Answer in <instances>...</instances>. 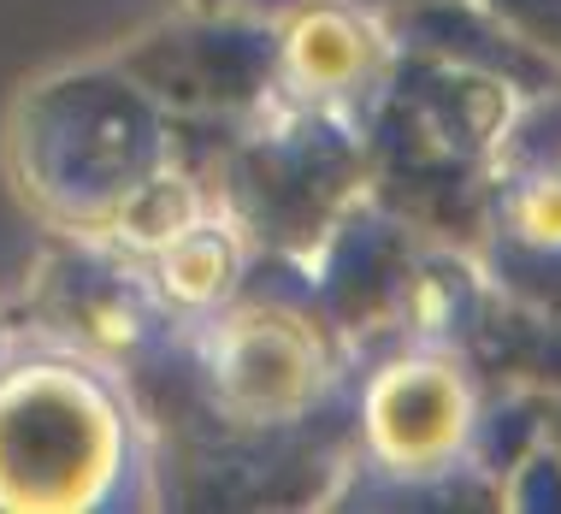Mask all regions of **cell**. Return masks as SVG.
I'll list each match as a JSON object with an SVG mask.
<instances>
[{
  "label": "cell",
  "instance_id": "1",
  "mask_svg": "<svg viewBox=\"0 0 561 514\" xmlns=\"http://www.w3.org/2000/svg\"><path fill=\"white\" fill-rule=\"evenodd\" d=\"M219 385L237 414H296L320 385V343L290 313H249L219 343Z\"/></svg>",
  "mask_w": 561,
  "mask_h": 514
},
{
  "label": "cell",
  "instance_id": "4",
  "mask_svg": "<svg viewBox=\"0 0 561 514\" xmlns=\"http://www.w3.org/2000/svg\"><path fill=\"white\" fill-rule=\"evenodd\" d=\"M160 272H165V284H172L184 301H214V296H225V284H231L237 254H231V243H225L219 231L190 225L184 237H172V243L160 249Z\"/></svg>",
  "mask_w": 561,
  "mask_h": 514
},
{
  "label": "cell",
  "instance_id": "2",
  "mask_svg": "<svg viewBox=\"0 0 561 514\" xmlns=\"http://www.w3.org/2000/svg\"><path fill=\"white\" fill-rule=\"evenodd\" d=\"M467 432V385L444 361H402L367 397V437L397 467H426L449 456Z\"/></svg>",
  "mask_w": 561,
  "mask_h": 514
},
{
  "label": "cell",
  "instance_id": "6",
  "mask_svg": "<svg viewBox=\"0 0 561 514\" xmlns=\"http://www.w3.org/2000/svg\"><path fill=\"white\" fill-rule=\"evenodd\" d=\"M520 225L533 237H543V243H561V184L556 190H533L520 207Z\"/></svg>",
  "mask_w": 561,
  "mask_h": 514
},
{
  "label": "cell",
  "instance_id": "5",
  "mask_svg": "<svg viewBox=\"0 0 561 514\" xmlns=\"http://www.w3.org/2000/svg\"><path fill=\"white\" fill-rule=\"evenodd\" d=\"M190 225H195V195H190V184H178V178L142 190L125 207V237L136 249H165L172 237H184Z\"/></svg>",
  "mask_w": 561,
  "mask_h": 514
},
{
  "label": "cell",
  "instance_id": "3",
  "mask_svg": "<svg viewBox=\"0 0 561 514\" xmlns=\"http://www.w3.org/2000/svg\"><path fill=\"white\" fill-rule=\"evenodd\" d=\"M367 59V36H360L355 19L343 12H313L308 24H296L290 36V66L296 78H308L313 89H331V83H348Z\"/></svg>",
  "mask_w": 561,
  "mask_h": 514
}]
</instances>
